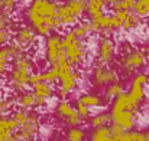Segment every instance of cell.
Instances as JSON below:
<instances>
[{
	"mask_svg": "<svg viewBox=\"0 0 149 141\" xmlns=\"http://www.w3.org/2000/svg\"><path fill=\"white\" fill-rule=\"evenodd\" d=\"M78 102H81L83 105L88 107V108H94V107H100L103 105V99L100 98L99 95H93V94H84L78 98Z\"/></svg>",
	"mask_w": 149,
	"mask_h": 141,
	"instance_id": "cell-21",
	"label": "cell"
},
{
	"mask_svg": "<svg viewBox=\"0 0 149 141\" xmlns=\"http://www.w3.org/2000/svg\"><path fill=\"white\" fill-rule=\"evenodd\" d=\"M3 29H10V19L7 14L0 13V30Z\"/></svg>",
	"mask_w": 149,
	"mask_h": 141,
	"instance_id": "cell-38",
	"label": "cell"
},
{
	"mask_svg": "<svg viewBox=\"0 0 149 141\" xmlns=\"http://www.w3.org/2000/svg\"><path fill=\"white\" fill-rule=\"evenodd\" d=\"M133 13H136L139 17L149 16V0H136V4L133 7Z\"/></svg>",
	"mask_w": 149,
	"mask_h": 141,
	"instance_id": "cell-30",
	"label": "cell"
},
{
	"mask_svg": "<svg viewBox=\"0 0 149 141\" xmlns=\"http://www.w3.org/2000/svg\"><path fill=\"white\" fill-rule=\"evenodd\" d=\"M71 30H72V33L75 35V38L80 39V41H84V39L90 35V32H88V23H87V22H83V23L74 26Z\"/></svg>",
	"mask_w": 149,
	"mask_h": 141,
	"instance_id": "cell-29",
	"label": "cell"
},
{
	"mask_svg": "<svg viewBox=\"0 0 149 141\" xmlns=\"http://www.w3.org/2000/svg\"><path fill=\"white\" fill-rule=\"evenodd\" d=\"M62 45L65 49V59L70 65L78 66L84 62L86 55H87V47L84 41H80L75 38L72 30H68L62 36Z\"/></svg>",
	"mask_w": 149,
	"mask_h": 141,
	"instance_id": "cell-2",
	"label": "cell"
},
{
	"mask_svg": "<svg viewBox=\"0 0 149 141\" xmlns=\"http://www.w3.org/2000/svg\"><path fill=\"white\" fill-rule=\"evenodd\" d=\"M145 63H146V59H145L142 50H138V49L129 50L120 59V68L125 75H130V74L139 71L141 68L145 66Z\"/></svg>",
	"mask_w": 149,
	"mask_h": 141,
	"instance_id": "cell-6",
	"label": "cell"
},
{
	"mask_svg": "<svg viewBox=\"0 0 149 141\" xmlns=\"http://www.w3.org/2000/svg\"><path fill=\"white\" fill-rule=\"evenodd\" d=\"M75 111H77V114L80 115V118H81V120H86V118H88V117H90V108H88V107H86V105H83V104H81V102H78V101H77Z\"/></svg>",
	"mask_w": 149,
	"mask_h": 141,
	"instance_id": "cell-35",
	"label": "cell"
},
{
	"mask_svg": "<svg viewBox=\"0 0 149 141\" xmlns=\"http://www.w3.org/2000/svg\"><path fill=\"white\" fill-rule=\"evenodd\" d=\"M41 82V75L39 74H31V76H29V82H28V85H36V84H39Z\"/></svg>",
	"mask_w": 149,
	"mask_h": 141,
	"instance_id": "cell-39",
	"label": "cell"
},
{
	"mask_svg": "<svg viewBox=\"0 0 149 141\" xmlns=\"http://www.w3.org/2000/svg\"><path fill=\"white\" fill-rule=\"evenodd\" d=\"M0 1H1V12L0 13L10 16L15 12V9H16L17 0H0Z\"/></svg>",
	"mask_w": 149,
	"mask_h": 141,
	"instance_id": "cell-34",
	"label": "cell"
},
{
	"mask_svg": "<svg viewBox=\"0 0 149 141\" xmlns=\"http://www.w3.org/2000/svg\"><path fill=\"white\" fill-rule=\"evenodd\" d=\"M114 43L109 38H101L99 41V47H97V58H99L100 65H107L114 59Z\"/></svg>",
	"mask_w": 149,
	"mask_h": 141,
	"instance_id": "cell-11",
	"label": "cell"
},
{
	"mask_svg": "<svg viewBox=\"0 0 149 141\" xmlns=\"http://www.w3.org/2000/svg\"><path fill=\"white\" fill-rule=\"evenodd\" d=\"M86 140V131L80 127H71L67 131V141H84Z\"/></svg>",
	"mask_w": 149,
	"mask_h": 141,
	"instance_id": "cell-26",
	"label": "cell"
},
{
	"mask_svg": "<svg viewBox=\"0 0 149 141\" xmlns=\"http://www.w3.org/2000/svg\"><path fill=\"white\" fill-rule=\"evenodd\" d=\"M36 41V33L31 26H22L15 33V43L19 45L22 49L31 47Z\"/></svg>",
	"mask_w": 149,
	"mask_h": 141,
	"instance_id": "cell-13",
	"label": "cell"
},
{
	"mask_svg": "<svg viewBox=\"0 0 149 141\" xmlns=\"http://www.w3.org/2000/svg\"><path fill=\"white\" fill-rule=\"evenodd\" d=\"M119 81V75L114 69L111 68H107L106 65H97L93 71V82L96 87H106V85H110L113 82H117Z\"/></svg>",
	"mask_w": 149,
	"mask_h": 141,
	"instance_id": "cell-10",
	"label": "cell"
},
{
	"mask_svg": "<svg viewBox=\"0 0 149 141\" xmlns=\"http://www.w3.org/2000/svg\"><path fill=\"white\" fill-rule=\"evenodd\" d=\"M125 92V88H123V85L117 81V82H113V84H110V85H107V88H106V99H114L116 96H119L120 94H123Z\"/></svg>",
	"mask_w": 149,
	"mask_h": 141,
	"instance_id": "cell-25",
	"label": "cell"
},
{
	"mask_svg": "<svg viewBox=\"0 0 149 141\" xmlns=\"http://www.w3.org/2000/svg\"><path fill=\"white\" fill-rule=\"evenodd\" d=\"M47 61L51 66H58L65 61V49L62 45V36L49 35L47 39Z\"/></svg>",
	"mask_w": 149,
	"mask_h": 141,
	"instance_id": "cell-5",
	"label": "cell"
},
{
	"mask_svg": "<svg viewBox=\"0 0 149 141\" xmlns=\"http://www.w3.org/2000/svg\"><path fill=\"white\" fill-rule=\"evenodd\" d=\"M17 128L19 125L12 117H0V141H17Z\"/></svg>",
	"mask_w": 149,
	"mask_h": 141,
	"instance_id": "cell-12",
	"label": "cell"
},
{
	"mask_svg": "<svg viewBox=\"0 0 149 141\" xmlns=\"http://www.w3.org/2000/svg\"><path fill=\"white\" fill-rule=\"evenodd\" d=\"M38 133H39V115L36 112H29L26 124L17 128L16 137L17 141H35Z\"/></svg>",
	"mask_w": 149,
	"mask_h": 141,
	"instance_id": "cell-7",
	"label": "cell"
},
{
	"mask_svg": "<svg viewBox=\"0 0 149 141\" xmlns=\"http://www.w3.org/2000/svg\"><path fill=\"white\" fill-rule=\"evenodd\" d=\"M4 47H6V50H7L10 59H16V58H19V56L23 55V49L19 46V45H16L15 42H13V43H7V45H4Z\"/></svg>",
	"mask_w": 149,
	"mask_h": 141,
	"instance_id": "cell-33",
	"label": "cell"
},
{
	"mask_svg": "<svg viewBox=\"0 0 149 141\" xmlns=\"http://www.w3.org/2000/svg\"><path fill=\"white\" fill-rule=\"evenodd\" d=\"M109 130H110L111 138H120V137L125 134V130H123L122 127H119L117 124H111V125L109 127Z\"/></svg>",
	"mask_w": 149,
	"mask_h": 141,
	"instance_id": "cell-36",
	"label": "cell"
},
{
	"mask_svg": "<svg viewBox=\"0 0 149 141\" xmlns=\"http://www.w3.org/2000/svg\"><path fill=\"white\" fill-rule=\"evenodd\" d=\"M119 141H146V134L142 131H125V134L117 138Z\"/></svg>",
	"mask_w": 149,
	"mask_h": 141,
	"instance_id": "cell-27",
	"label": "cell"
},
{
	"mask_svg": "<svg viewBox=\"0 0 149 141\" xmlns=\"http://www.w3.org/2000/svg\"><path fill=\"white\" fill-rule=\"evenodd\" d=\"M148 82H149V76L146 74H138V75H135V78H133V81L130 84V89H129L127 95L139 107H141V104L145 99V87L148 85Z\"/></svg>",
	"mask_w": 149,
	"mask_h": 141,
	"instance_id": "cell-9",
	"label": "cell"
},
{
	"mask_svg": "<svg viewBox=\"0 0 149 141\" xmlns=\"http://www.w3.org/2000/svg\"><path fill=\"white\" fill-rule=\"evenodd\" d=\"M116 1H119V0H104V3H106V4H110V6L114 4Z\"/></svg>",
	"mask_w": 149,
	"mask_h": 141,
	"instance_id": "cell-41",
	"label": "cell"
},
{
	"mask_svg": "<svg viewBox=\"0 0 149 141\" xmlns=\"http://www.w3.org/2000/svg\"><path fill=\"white\" fill-rule=\"evenodd\" d=\"M41 75V82H47V84H55L58 81V69L56 66H51L48 71L39 74Z\"/></svg>",
	"mask_w": 149,
	"mask_h": 141,
	"instance_id": "cell-28",
	"label": "cell"
},
{
	"mask_svg": "<svg viewBox=\"0 0 149 141\" xmlns=\"http://www.w3.org/2000/svg\"><path fill=\"white\" fill-rule=\"evenodd\" d=\"M146 26H148V28H149V19H148V22H146Z\"/></svg>",
	"mask_w": 149,
	"mask_h": 141,
	"instance_id": "cell-45",
	"label": "cell"
},
{
	"mask_svg": "<svg viewBox=\"0 0 149 141\" xmlns=\"http://www.w3.org/2000/svg\"><path fill=\"white\" fill-rule=\"evenodd\" d=\"M32 68H33V63L25 53L22 56L13 59V65L10 69V82L22 84V85L28 87L29 76L32 74Z\"/></svg>",
	"mask_w": 149,
	"mask_h": 141,
	"instance_id": "cell-3",
	"label": "cell"
},
{
	"mask_svg": "<svg viewBox=\"0 0 149 141\" xmlns=\"http://www.w3.org/2000/svg\"><path fill=\"white\" fill-rule=\"evenodd\" d=\"M32 92L38 98V107H42V105H45L47 99H49L51 96L54 95V88H52L51 84L39 82V84L33 85V91Z\"/></svg>",
	"mask_w": 149,
	"mask_h": 141,
	"instance_id": "cell-14",
	"label": "cell"
},
{
	"mask_svg": "<svg viewBox=\"0 0 149 141\" xmlns=\"http://www.w3.org/2000/svg\"><path fill=\"white\" fill-rule=\"evenodd\" d=\"M10 61H12V59H10V56H9L6 47L1 46L0 47V76H3V75L6 74V69H7V65H9Z\"/></svg>",
	"mask_w": 149,
	"mask_h": 141,
	"instance_id": "cell-32",
	"label": "cell"
},
{
	"mask_svg": "<svg viewBox=\"0 0 149 141\" xmlns=\"http://www.w3.org/2000/svg\"><path fill=\"white\" fill-rule=\"evenodd\" d=\"M139 25H141V17H139L136 13L129 12L127 16H126V19H125V22H123V25H122V28H123L125 30H133V29H136Z\"/></svg>",
	"mask_w": 149,
	"mask_h": 141,
	"instance_id": "cell-22",
	"label": "cell"
},
{
	"mask_svg": "<svg viewBox=\"0 0 149 141\" xmlns=\"http://www.w3.org/2000/svg\"><path fill=\"white\" fill-rule=\"evenodd\" d=\"M110 141H119V140H117V138H111Z\"/></svg>",
	"mask_w": 149,
	"mask_h": 141,
	"instance_id": "cell-43",
	"label": "cell"
},
{
	"mask_svg": "<svg viewBox=\"0 0 149 141\" xmlns=\"http://www.w3.org/2000/svg\"><path fill=\"white\" fill-rule=\"evenodd\" d=\"M10 38H12V30H10V29H3V30H0V46L7 45L9 41H10Z\"/></svg>",
	"mask_w": 149,
	"mask_h": 141,
	"instance_id": "cell-37",
	"label": "cell"
},
{
	"mask_svg": "<svg viewBox=\"0 0 149 141\" xmlns=\"http://www.w3.org/2000/svg\"><path fill=\"white\" fill-rule=\"evenodd\" d=\"M58 81H59V89H62L65 94H70L71 91H74L77 88V84H78V79H80V75L78 72L74 71V66L70 65L65 61H62L58 66Z\"/></svg>",
	"mask_w": 149,
	"mask_h": 141,
	"instance_id": "cell-4",
	"label": "cell"
},
{
	"mask_svg": "<svg viewBox=\"0 0 149 141\" xmlns=\"http://www.w3.org/2000/svg\"><path fill=\"white\" fill-rule=\"evenodd\" d=\"M87 3H88V0H67L65 1V4L68 6V9L72 12V14L77 19H80L84 14L86 7H87Z\"/></svg>",
	"mask_w": 149,
	"mask_h": 141,
	"instance_id": "cell-18",
	"label": "cell"
},
{
	"mask_svg": "<svg viewBox=\"0 0 149 141\" xmlns=\"http://www.w3.org/2000/svg\"><path fill=\"white\" fill-rule=\"evenodd\" d=\"M142 53H143V56H145V59H148L149 61V45L143 47V50H142Z\"/></svg>",
	"mask_w": 149,
	"mask_h": 141,
	"instance_id": "cell-40",
	"label": "cell"
},
{
	"mask_svg": "<svg viewBox=\"0 0 149 141\" xmlns=\"http://www.w3.org/2000/svg\"><path fill=\"white\" fill-rule=\"evenodd\" d=\"M12 118L16 121V124H17L19 127H22L23 124H26V121H28V118H29V111L25 109V108H17V109L13 112V117H12Z\"/></svg>",
	"mask_w": 149,
	"mask_h": 141,
	"instance_id": "cell-31",
	"label": "cell"
},
{
	"mask_svg": "<svg viewBox=\"0 0 149 141\" xmlns=\"http://www.w3.org/2000/svg\"><path fill=\"white\" fill-rule=\"evenodd\" d=\"M56 19L59 20L61 26H72L77 23V17L72 14V12L65 3L56 6Z\"/></svg>",
	"mask_w": 149,
	"mask_h": 141,
	"instance_id": "cell-15",
	"label": "cell"
},
{
	"mask_svg": "<svg viewBox=\"0 0 149 141\" xmlns=\"http://www.w3.org/2000/svg\"><path fill=\"white\" fill-rule=\"evenodd\" d=\"M0 96H1V84H0Z\"/></svg>",
	"mask_w": 149,
	"mask_h": 141,
	"instance_id": "cell-44",
	"label": "cell"
},
{
	"mask_svg": "<svg viewBox=\"0 0 149 141\" xmlns=\"http://www.w3.org/2000/svg\"><path fill=\"white\" fill-rule=\"evenodd\" d=\"M15 105L16 99L13 96H0V117H7V114L13 111Z\"/></svg>",
	"mask_w": 149,
	"mask_h": 141,
	"instance_id": "cell-19",
	"label": "cell"
},
{
	"mask_svg": "<svg viewBox=\"0 0 149 141\" xmlns=\"http://www.w3.org/2000/svg\"><path fill=\"white\" fill-rule=\"evenodd\" d=\"M145 134H146V141H149V131L148 133H145Z\"/></svg>",
	"mask_w": 149,
	"mask_h": 141,
	"instance_id": "cell-42",
	"label": "cell"
},
{
	"mask_svg": "<svg viewBox=\"0 0 149 141\" xmlns=\"http://www.w3.org/2000/svg\"><path fill=\"white\" fill-rule=\"evenodd\" d=\"M111 135H110V130L109 127H100V128H94L90 134V141H110Z\"/></svg>",
	"mask_w": 149,
	"mask_h": 141,
	"instance_id": "cell-20",
	"label": "cell"
},
{
	"mask_svg": "<svg viewBox=\"0 0 149 141\" xmlns=\"http://www.w3.org/2000/svg\"><path fill=\"white\" fill-rule=\"evenodd\" d=\"M56 6L51 0H32L28 9V19L36 35L49 36L52 30L62 28L56 19Z\"/></svg>",
	"mask_w": 149,
	"mask_h": 141,
	"instance_id": "cell-1",
	"label": "cell"
},
{
	"mask_svg": "<svg viewBox=\"0 0 149 141\" xmlns=\"http://www.w3.org/2000/svg\"><path fill=\"white\" fill-rule=\"evenodd\" d=\"M0 12H1V1H0Z\"/></svg>",
	"mask_w": 149,
	"mask_h": 141,
	"instance_id": "cell-46",
	"label": "cell"
},
{
	"mask_svg": "<svg viewBox=\"0 0 149 141\" xmlns=\"http://www.w3.org/2000/svg\"><path fill=\"white\" fill-rule=\"evenodd\" d=\"M111 122V118H110V114L107 112H101L94 115L91 120H90V125L93 128H100V127H107V124Z\"/></svg>",
	"mask_w": 149,
	"mask_h": 141,
	"instance_id": "cell-23",
	"label": "cell"
},
{
	"mask_svg": "<svg viewBox=\"0 0 149 141\" xmlns=\"http://www.w3.org/2000/svg\"><path fill=\"white\" fill-rule=\"evenodd\" d=\"M16 104H19L20 108H25V109H32L35 107H38V98L35 96L33 92H29V91H25L19 95V98L16 99Z\"/></svg>",
	"mask_w": 149,
	"mask_h": 141,
	"instance_id": "cell-17",
	"label": "cell"
},
{
	"mask_svg": "<svg viewBox=\"0 0 149 141\" xmlns=\"http://www.w3.org/2000/svg\"><path fill=\"white\" fill-rule=\"evenodd\" d=\"M56 115L59 117V120L68 125V127H78L83 120L80 118V115L77 114L75 108L65 99H62L58 105H56Z\"/></svg>",
	"mask_w": 149,
	"mask_h": 141,
	"instance_id": "cell-8",
	"label": "cell"
},
{
	"mask_svg": "<svg viewBox=\"0 0 149 141\" xmlns=\"http://www.w3.org/2000/svg\"><path fill=\"white\" fill-rule=\"evenodd\" d=\"M104 6H106L104 0H88L84 13H87L88 19L91 20V19L99 17V16H101L104 13Z\"/></svg>",
	"mask_w": 149,
	"mask_h": 141,
	"instance_id": "cell-16",
	"label": "cell"
},
{
	"mask_svg": "<svg viewBox=\"0 0 149 141\" xmlns=\"http://www.w3.org/2000/svg\"><path fill=\"white\" fill-rule=\"evenodd\" d=\"M136 4V0H119L114 4H111L113 13L116 12H133V7Z\"/></svg>",
	"mask_w": 149,
	"mask_h": 141,
	"instance_id": "cell-24",
	"label": "cell"
}]
</instances>
